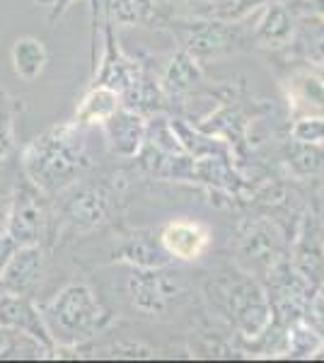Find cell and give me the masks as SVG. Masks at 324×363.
I'll return each instance as SVG.
<instances>
[{
	"label": "cell",
	"instance_id": "16",
	"mask_svg": "<svg viewBox=\"0 0 324 363\" xmlns=\"http://www.w3.org/2000/svg\"><path fill=\"white\" fill-rule=\"evenodd\" d=\"M284 87L293 114H324V66L303 61L288 73Z\"/></svg>",
	"mask_w": 324,
	"mask_h": 363
},
{
	"label": "cell",
	"instance_id": "6",
	"mask_svg": "<svg viewBox=\"0 0 324 363\" xmlns=\"http://www.w3.org/2000/svg\"><path fill=\"white\" fill-rule=\"evenodd\" d=\"M230 247L238 255L240 267L264 279L271 267L288 257L291 238L271 216H252L238 225Z\"/></svg>",
	"mask_w": 324,
	"mask_h": 363
},
{
	"label": "cell",
	"instance_id": "26",
	"mask_svg": "<svg viewBox=\"0 0 324 363\" xmlns=\"http://www.w3.org/2000/svg\"><path fill=\"white\" fill-rule=\"evenodd\" d=\"M22 112V104L0 87V162H5L15 150V119Z\"/></svg>",
	"mask_w": 324,
	"mask_h": 363
},
{
	"label": "cell",
	"instance_id": "14",
	"mask_svg": "<svg viewBox=\"0 0 324 363\" xmlns=\"http://www.w3.org/2000/svg\"><path fill=\"white\" fill-rule=\"evenodd\" d=\"M140 70H143L140 61L123 54L114 37V27L109 22H104V54L99 58V68H95L92 85H107L123 95L140 75Z\"/></svg>",
	"mask_w": 324,
	"mask_h": 363
},
{
	"label": "cell",
	"instance_id": "11",
	"mask_svg": "<svg viewBox=\"0 0 324 363\" xmlns=\"http://www.w3.org/2000/svg\"><path fill=\"white\" fill-rule=\"evenodd\" d=\"M0 327L10 330L13 335H22L39 344L46 354H54V339L41 318V310L32 296H15V294H0Z\"/></svg>",
	"mask_w": 324,
	"mask_h": 363
},
{
	"label": "cell",
	"instance_id": "20",
	"mask_svg": "<svg viewBox=\"0 0 324 363\" xmlns=\"http://www.w3.org/2000/svg\"><path fill=\"white\" fill-rule=\"evenodd\" d=\"M121 107H123V102L116 90H111L107 85H90V90L82 95L78 107H75L73 121L80 128L95 126V124L102 126L104 121H107L114 112H119Z\"/></svg>",
	"mask_w": 324,
	"mask_h": 363
},
{
	"label": "cell",
	"instance_id": "10",
	"mask_svg": "<svg viewBox=\"0 0 324 363\" xmlns=\"http://www.w3.org/2000/svg\"><path fill=\"white\" fill-rule=\"evenodd\" d=\"M46 274V245H20L0 264V294L32 296Z\"/></svg>",
	"mask_w": 324,
	"mask_h": 363
},
{
	"label": "cell",
	"instance_id": "29",
	"mask_svg": "<svg viewBox=\"0 0 324 363\" xmlns=\"http://www.w3.org/2000/svg\"><path fill=\"white\" fill-rule=\"evenodd\" d=\"M102 354L107 356H119V359H152L155 356V349L145 347L140 342H119V344H111V347H104Z\"/></svg>",
	"mask_w": 324,
	"mask_h": 363
},
{
	"label": "cell",
	"instance_id": "3",
	"mask_svg": "<svg viewBox=\"0 0 324 363\" xmlns=\"http://www.w3.org/2000/svg\"><path fill=\"white\" fill-rule=\"evenodd\" d=\"M39 310L56 351L85 347L111 325V313L82 281L63 286L51 301L41 303Z\"/></svg>",
	"mask_w": 324,
	"mask_h": 363
},
{
	"label": "cell",
	"instance_id": "25",
	"mask_svg": "<svg viewBox=\"0 0 324 363\" xmlns=\"http://www.w3.org/2000/svg\"><path fill=\"white\" fill-rule=\"evenodd\" d=\"M276 0H208L203 5V15L223 22H245L252 13Z\"/></svg>",
	"mask_w": 324,
	"mask_h": 363
},
{
	"label": "cell",
	"instance_id": "8",
	"mask_svg": "<svg viewBox=\"0 0 324 363\" xmlns=\"http://www.w3.org/2000/svg\"><path fill=\"white\" fill-rule=\"evenodd\" d=\"M181 277L184 274L174 272L167 264L150 269L131 267L126 279L131 308L143 318H164L186 296V284Z\"/></svg>",
	"mask_w": 324,
	"mask_h": 363
},
{
	"label": "cell",
	"instance_id": "9",
	"mask_svg": "<svg viewBox=\"0 0 324 363\" xmlns=\"http://www.w3.org/2000/svg\"><path fill=\"white\" fill-rule=\"evenodd\" d=\"M288 259L291 267L303 277L315 291L324 284V223L320 211L312 203L303 211L298 218L296 235L291 238L288 247Z\"/></svg>",
	"mask_w": 324,
	"mask_h": 363
},
{
	"label": "cell",
	"instance_id": "30",
	"mask_svg": "<svg viewBox=\"0 0 324 363\" xmlns=\"http://www.w3.org/2000/svg\"><path fill=\"white\" fill-rule=\"evenodd\" d=\"M291 3L296 5L298 13L312 15L324 22V0H291Z\"/></svg>",
	"mask_w": 324,
	"mask_h": 363
},
{
	"label": "cell",
	"instance_id": "33",
	"mask_svg": "<svg viewBox=\"0 0 324 363\" xmlns=\"http://www.w3.org/2000/svg\"><path fill=\"white\" fill-rule=\"evenodd\" d=\"M186 3H196V5H206L208 0H186Z\"/></svg>",
	"mask_w": 324,
	"mask_h": 363
},
{
	"label": "cell",
	"instance_id": "7",
	"mask_svg": "<svg viewBox=\"0 0 324 363\" xmlns=\"http://www.w3.org/2000/svg\"><path fill=\"white\" fill-rule=\"evenodd\" d=\"M51 223H54L51 196H46L39 186H34L22 174V182H17L13 196H10V218L5 240L13 247H20V245H49Z\"/></svg>",
	"mask_w": 324,
	"mask_h": 363
},
{
	"label": "cell",
	"instance_id": "13",
	"mask_svg": "<svg viewBox=\"0 0 324 363\" xmlns=\"http://www.w3.org/2000/svg\"><path fill=\"white\" fill-rule=\"evenodd\" d=\"M102 131L107 136V145L111 155L121 160H133L140 155L148 140V116L133 112L128 107H121L102 124Z\"/></svg>",
	"mask_w": 324,
	"mask_h": 363
},
{
	"label": "cell",
	"instance_id": "5",
	"mask_svg": "<svg viewBox=\"0 0 324 363\" xmlns=\"http://www.w3.org/2000/svg\"><path fill=\"white\" fill-rule=\"evenodd\" d=\"M160 29L169 32L179 42V49L189 51L199 61L238 54L255 49L252 34H247L242 22H223L216 17H164Z\"/></svg>",
	"mask_w": 324,
	"mask_h": 363
},
{
	"label": "cell",
	"instance_id": "18",
	"mask_svg": "<svg viewBox=\"0 0 324 363\" xmlns=\"http://www.w3.org/2000/svg\"><path fill=\"white\" fill-rule=\"evenodd\" d=\"M92 13L102 15L111 27H157L164 17L160 15L157 0H92Z\"/></svg>",
	"mask_w": 324,
	"mask_h": 363
},
{
	"label": "cell",
	"instance_id": "19",
	"mask_svg": "<svg viewBox=\"0 0 324 363\" xmlns=\"http://www.w3.org/2000/svg\"><path fill=\"white\" fill-rule=\"evenodd\" d=\"M201 80H203V63L184 49H179L177 54L167 58L164 70L160 75V85L167 99L186 95V92H191Z\"/></svg>",
	"mask_w": 324,
	"mask_h": 363
},
{
	"label": "cell",
	"instance_id": "21",
	"mask_svg": "<svg viewBox=\"0 0 324 363\" xmlns=\"http://www.w3.org/2000/svg\"><path fill=\"white\" fill-rule=\"evenodd\" d=\"M10 61H13L17 78L32 83L44 73L46 63H49V51H46V44L37 37H20L15 39L13 49H10Z\"/></svg>",
	"mask_w": 324,
	"mask_h": 363
},
{
	"label": "cell",
	"instance_id": "1",
	"mask_svg": "<svg viewBox=\"0 0 324 363\" xmlns=\"http://www.w3.org/2000/svg\"><path fill=\"white\" fill-rule=\"evenodd\" d=\"M203 301L240 339L259 342L274 330V306L264 284L235 262L211 269L203 279Z\"/></svg>",
	"mask_w": 324,
	"mask_h": 363
},
{
	"label": "cell",
	"instance_id": "28",
	"mask_svg": "<svg viewBox=\"0 0 324 363\" xmlns=\"http://www.w3.org/2000/svg\"><path fill=\"white\" fill-rule=\"evenodd\" d=\"M238 351L230 347L223 339L211 335H199V344H191V356H213V359H230Z\"/></svg>",
	"mask_w": 324,
	"mask_h": 363
},
{
	"label": "cell",
	"instance_id": "17",
	"mask_svg": "<svg viewBox=\"0 0 324 363\" xmlns=\"http://www.w3.org/2000/svg\"><path fill=\"white\" fill-rule=\"evenodd\" d=\"M111 262L128 267H164L169 264V255L160 242V233L152 230H128L111 250Z\"/></svg>",
	"mask_w": 324,
	"mask_h": 363
},
{
	"label": "cell",
	"instance_id": "12",
	"mask_svg": "<svg viewBox=\"0 0 324 363\" xmlns=\"http://www.w3.org/2000/svg\"><path fill=\"white\" fill-rule=\"evenodd\" d=\"M300 13L291 0H276L264 5V13L252 29V44L255 49L264 51H281L293 44L298 32Z\"/></svg>",
	"mask_w": 324,
	"mask_h": 363
},
{
	"label": "cell",
	"instance_id": "27",
	"mask_svg": "<svg viewBox=\"0 0 324 363\" xmlns=\"http://www.w3.org/2000/svg\"><path fill=\"white\" fill-rule=\"evenodd\" d=\"M291 138L300 143L324 145V114H303L291 124Z\"/></svg>",
	"mask_w": 324,
	"mask_h": 363
},
{
	"label": "cell",
	"instance_id": "24",
	"mask_svg": "<svg viewBox=\"0 0 324 363\" xmlns=\"http://www.w3.org/2000/svg\"><path fill=\"white\" fill-rule=\"evenodd\" d=\"M286 354L296 359H312L324 351V337L305 318H298L286 325Z\"/></svg>",
	"mask_w": 324,
	"mask_h": 363
},
{
	"label": "cell",
	"instance_id": "2",
	"mask_svg": "<svg viewBox=\"0 0 324 363\" xmlns=\"http://www.w3.org/2000/svg\"><path fill=\"white\" fill-rule=\"evenodd\" d=\"M22 174L46 196H58L92 169V157L75 121L56 124L29 140L22 150Z\"/></svg>",
	"mask_w": 324,
	"mask_h": 363
},
{
	"label": "cell",
	"instance_id": "15",
	"mask_svg": "<svg viewBox=\"0 0 324 363\" xmlns=\"http://www.w3.org/2000/svg\"><path fill=\"white\" fill-rule=\"evenodd\" d=\"M160 242L169 259L199 262L211 247V230L199 220L177 218L160 228Z\"/></svg>",
	"mask_w": 324,
	"mask_h": 363
},
{
	"label": "cell",
	"instance_id": "4",
	"mask_svg": "<svg viewBox=\"0 0 324 363\" xmlns=\"http://www.w3.org/2000/svg\"><path fill=\"white\" fill-rule=\"evenodd\" d=\"M63 203L54 208L51 238L68 240L95 233L111 223L116 213V194L104 182H75L66 191H61Z\"/></svg>",
	"mask_w": 324,
	"mask_h": 363
},
{
	"label": "cell",
	"instance_id": "32",
	"mask_svg": "<svg viewBox=\"0 0 324 363\" xmlns=\"http://www.w3.org/2000/svg\"><path fill=\"white\" fill-rule=\"evenodd\" d=\"M8 218H10V199H0V240L5 238V230H8Z\"/></svg>",
	"mask_w": 324,
	"mask_h": 363
},
{
	"label": "cell",
	"instance_id": "31",
	"mask_svg": "<svg viewBox=\"0 0 324 363\" xmlns=\"http://www.w3.org/2000/svg\"><path fill=\"white\" fill-rule=\"evenodd\" d=\"M73 3H75V0H37V5H46V8L51 10V15H49V20H51V22H56L58 17L66 15V10H68Z\"/></svg>",
	"mask_w": 324,
	"mask_h": 363
},
{
	"label": "cell",
	"instance_id": "23",
	"mask_svg": "<svg viewBox=\"0 0 324 363\" xmlns=\"http://www.w3.org/2000/svg\"><path fill=\"white\" fill-rule=\"evenodd\" d=\"M291 46H296L300 61L324 66V22L312 15L300 13L298 32Z\"/></svg>",
	"mask_w": 324,
	"mask_h": 363
},
{
	"label": "cell",
	"instance_id": "22",
	"mask_svg": "<svg viewBox=\"0 0 324 363\" xmlns=\"http://www.w3.org/2000/svg\"><path fill=\"white\" fill-rule=\"evenodd\" d=\"M284 165L296 179H310L322 172L324 167V145L300 143L288 138L284 145Z\"/></svg>",
	"mask_w": 324,
	"mask_h": 363
}]
</instances>
